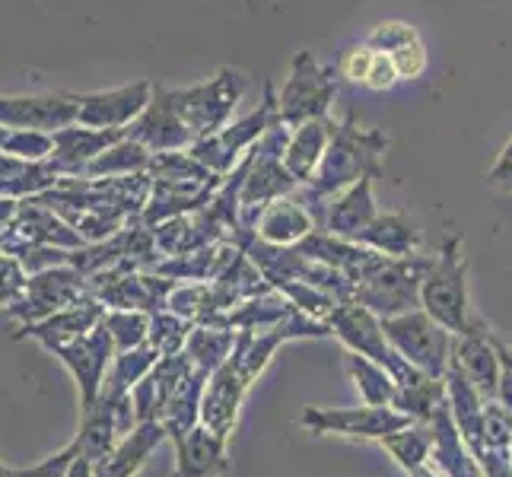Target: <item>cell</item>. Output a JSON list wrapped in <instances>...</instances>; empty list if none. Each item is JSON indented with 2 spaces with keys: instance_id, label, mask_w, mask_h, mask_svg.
Returning a JSON list of instances; mask_svg holds the SVG:
<instances>
[{
  "instance_id": "cell-1",
  "label": "cell",
  "mask_w": 512,
  "mask_h": 477,
  "mask_svg": "<svg viewBox=\"0 0 512 477\" xmlns=\"http://www.w3.org/2000/svg\"><path fill=\"white\" fill-rule=\"evenodd\" d=\"M392 147V137L379 128H363L357 115L344 112V118L334 125L331 144L315 169L312 182L296 191V198L306 204V210L315 217V223H325L328 204L338 198L344 188L360 182L363 175H382V159Z\"/></svg>"
},
{
  "instance_id": "cell-2",
  "label": "cell",
  "mask_w": 512,
  "mask_h": 477,
  "mask_svg": "<svg viewBox=\"0 0 512 477\" xmlns=\"http://www.w3.org/2000/svg\"><path fill=\"white\" fill-rule=\"evenodd\" d=\"M287 137H290V128L277 121V125L249 150V166H245L242 188H239V223H242V233H249V236H255V223L264 207L277 198H287V194L299 191V182L284 166Z\"/></svg>"
},
{
  "instance_id": "cell-3",
  "label": "cell",
  "mask_w": 512,
  "mask_h": 477,
  "mask_svg": "<svg viewBox=\"0 0 512 477\" xmlns=\"http://www.w3.org/2000/svg\"><path fill=\"white\" fill-rule=\"evenodd\" d=\"M420 309L452 334H465L474 322L468 303V261H465V239L446 236L439 245V255L420 287Z\"/></svg>"
},
{
  "instance_id": "cell-4",
  "label": "cell",
  "mask_w": 512,
  "mask_h": 477,
  "mask_svg": "<svg viewBox=\"0 0 512 477\" xmlns=\"http://www.w3.org/2000/svg\"><path fill=\"white\" fill-rule=\"evenodd\" d=\"M249 93V77L242 70L220 67L214 77L194 86H182V90H169V99L175 112L185 121V128L194 134V144L201 137L217 134L233 121L239 102Z\"/></svg>"
},
{
  "instance_id": "cell-5",
  "label": "cell",
  "mask_w": 512,
  "mask_h": 477,
  "mask_svg": "<svg viewBox=\"0 0 512 477\" xmlns=\"http://www.w3.org/2000/svg\"><path fill=\"white\" fill-rule=\"evenodd\" d=\"M334 99H338V70L319 64L312 51H296L287 80L277 90L280 125L299 128L306 121L328 118Z\"/></svg>"
},
{
  "instance_id": "cell-6",
  "label": "cell",
  "mask_w": 512,
  "mask_h": 477,
  "mask_svg": "<svg viewBox=\"0 0 512 477\" xmlns=\"http://www.w3.org/2000/svg\"><path fill=\"white\" fill-rule=\"evenodd\" d=\"M277 121H280L277 90H274V83H264V96L258 102V109H252L249 115H242V118H233L217 134L201 137L198 144L191 147V156L198 159V163H204L210 172L226 175V172H233L239 166V159L249 153L258 140L277 125Z\"/></svg>"
},
{
  "instance_id": "cell-7",
  "label": "cell",
  "mask_w": 512,
  "mask_h": 477,
  "mask_svg": "<svg viewBox=\"0 0 512 477\" xmlns=\"http://www.w3.org/2000/svg\"><path fill=\"white\" fill-rule=\"evenodd\" d=\"M433 258L408 255V258H385L382 268H376L366 280L353 287V303L366 306L379 318H392L401 312L420 309V287L427 277Z\"/></svg>"
},
{
  "instance_id": "cell-8",
  "label": "cell",
  "mask_w": 512,
  "mask_h": 477,
  "mask_svg": "<svg viewBox=\"0 0 512 477\" xmlns=\"http://www.w3.org/2000/svg\"><path fill=\"white\" fill-rule=\"evenodd\" d=\"M385 338L414 369L433 379H443L452 363L455 334L430 318L423 309H411L392 318H382Z\"/></svg>"
},
{
  "instance_id": "cell-9",
  "label": "cell",
  "mask_w": 512,
  "mask_h": 477,
  "mask_svg": "<svg viewBox=\"0 0 512 477\" xmlns=\"http://www.w3.org/2000/svg\"><path fill=\"white\" fill-rule=\"evenodd\" d=\"M328 328L347 350L363 353V357L382 363L388 373L395 376V382H408L420 373V369H414L392 344H388L382 318L376 312H369L366 306L353 303V299L338 303V309H334L328 318Z\"/></svg>"
},
{
  "instance_id": "cell-10",
  "label": "cell",
  "mask_w": 512,
  "mask_h": 477,
  "mask_svg": "<svg viewBox=\"0 0 512 477\" xmlns=\"http://www.w3.org/2000/svg\"><path fill=\"white\" fill-rule=\"evenodd\" d=\"M83 296H90L86 274H80L74 264H58V268L29 274L26 296L20 303H13L7 309V315L16 318L20 328H26V325H35V322H42V318L67 309V306L80 303Z\"/></svg>"
},
{
  "instance_id": "cell-11",
  "label": "cell",
  "mask_w": 512,
  "mask_h": 477,
  "mask_svg": "<svg viewBox=\"0 0 512 477\" xmlns=\"http://www.w3.org/2000/svg\"><path fill=\"white\" fill-rule=\"evenodd\" d=\"M299 423L309 433L319 436H350V439H385L404 427H411V417L395 411L392 404L388 408H373V404H363V408H306Z\"/></svg>"
},
{
  "instance_id": "cell-12",
  "label": "cell",
  "mask_w": 512,
  "mask_h": 477,
  "mask_svg": "<svg viewBox=\"0 0 512 477\" xmlns=\"http://www.w3.org/2000/svg\"><path fill=\"white\" fill-rule=\"evenodd\" d=\"M51 353H55V357L70 369V376H74V382L80 388V408H90V404L99 398L105 373H109V366L115 360V344H112L109 328L99 322L90 334L51 347Z\"/></svg>"
},
{
  "instance_id": "cell-13",
  "label": "cell",
  "mask_w": 512,
  "mask_h": 477,
  "mask_svg": "<svg viewBox=\"0 0 512 477\" xmlns=\"http://www.w3.org/2000/svg\"><path fill=\"white\" fill-rule=\"evenodd\" d=\"M153 83L137 80L118 90H96V93H77V125L86 128H105V131H128L140 112L150 105Z\"/></svg>"
},
{
  "instance_id": "cell-14",
  "label": "cell",
  "mask_w": 512,
  "mask_h": 477,
  "mask_svg": "<svg viewBox=\"0 0 512 477\" xmlns=\"http://www.w3.org/2000/svg\"><path fill=\"white\" fill-rule=\"evenodd\" d=\"M0 125L13 131L32 128L48 134L77 125V93L0 96Z\"/></svg>"
},
{
  "instance_id": "cell-15",
  "label": "cell",
  "mask_w": 512,
  "mask_h": 477,
  "mask_svg": "<svg viewBox=\"0 0 512 477\" xmlns=\"http://www.w3.org/2000/svg\"><path fill=\"white\" fill-rule=\"evenodd\" d=\"M452 363L471 379V385L484 395V401H497V388L503 376V363L493 347V331L484 318L474 315V322L465 334H455Z\"/></svg>"
},
{
  "instance_id": "cell-16",
  "label": "cell",
  "mask_w": 512,
  "mask_h": 477,
  "mask_svg": "<svg viewBox=\"0 0 512 477\" xmlns=\"http://www.w3.org/2000/svg\"><path fill=\"white\" fill-rule=\"evenodd\" d=\"M128 137H134L137 144H144L153 153H166V150H191L194 147V134L185 128V121L175 112V105L169 99V90L160 83H153V96L150 105L134 125L128 128Z\"/></svg>"
},
{
  "instance_id": "cell-17",
  "label": "cell",
  "mask_w": 512,
  "mask_h": 477,
  "mask_svg": "<svg viewBox=\"0 0 512 477\" xmlns=\"http://www.w3.org/2000/svg\"><path fill=\"white\" fill-rule=\"evenodd\" d=\"M249 388H252V382L239 373V369L233 366V360H226L217 373H210L204 398H201V423L204 427L220 433L223 439L233 436L236 423H239L242 398Z\"/></svg>"
},
{
  "instance_id": "cell-18",
  "label": "cell",
  "mask_w": 512,
  "mask_h": 477,
  "mask_svg": "<svg viewBox=\"0 0 512 477\" xmlns=\"http://www.w3.org/2000/svg\"><path fill=\"white\" fill-rule=\"evenodd\" d=\"M102 318H105V306L90 293V296H83L80 303L67 306V309H61L55 315H48V318H42V322H35V325L20 328V331H16V338H32V341H39L45 350H51L58 344L77 341V338H83V334H90L102 322Z\"/></svg>"
},
{
  "instance_id": "cell-19",
  "label": "cell",
  "mask_w": 512,
  "mask_h": 477,
  "mask_svg": "<svg viewBox=\"0 0 512 477\" xmlns=\"http://www.w3.org/2000/svg\"><path fill=\"white\" fill-rule=\"evenodd\" d=\"M373 185H376V175H363L360 182H353L350 188H344L338 198L328 204L322 229H328L331 236L357 242L363 229L373 223L376 214H379Z\"/></svg>"
},
{
  "instance_id": "cell-20",
  "label": "cell",
  "mask_w": 512,
  "mask_h": 477,
  "mask_svg": "<svg viewBox=\"0 0 512 477\" xmlns=\"http://www.w3.org/2000/svg\"><path fill=\"white\" fill-rule=\"evenodd\" d=\"M239 252L242 249L233 239H223V242H210L204 249H194L185 255H169L156 264L153 271L175 280V284H214Z\"/></svg>"
},
{
  "instance_id": "cell-21",
  "label": "cell",
  "mask_w": 512,
  "mask_h": 477,
  "mask_svg": "<svg viewBox=\"0 0 512 477\" xmlns=\"http://www.w3.org/2000/svg\"><path fill=\"white\" fill-rule=\"evenodd\" d=\"M175 443V474L172 477H220L226 471V443L204 423H194Z\"/></svg>"
},
{
  "instance_id": "cell-22",
  "label": "cell",
  "mask_w": 512,
  "mask_h": 477,
  "mask_svg": "<svg viewBox=\"0 0 512 477\" xmlns=\"http://www.w3.org/2000/svg\"><path fill=\"white\" fill-rule=\"evenodd\" d=\"M223 179H214V182H160L153 179V191H150V201L144 207V220L147 226H156L163 220H172V217H182V214H198L210 204V198L217 194Z\"/></svg>"
},
{
  "instance_id": "cell-23",
  "label": "cell",
  "mask_w": 512,
  "mask_h": 477,
  "mask_svg": "<svg viewBox=\"0 0 512 477\" xmlns=\"http://www.w3.org/2000/svg\"><path fill=\"white\" fill-rule=\"evenodd\" d=\"M51 137H55V153H51V159H55V166L64 172V179H67V175H83L86 166H90L99 153H105L112 144H118L121 137H128V131L67 125Z\"/></svg>"
},
{
  "instance_id": "cell-24",
  "label": "cell",
  "mask_w": 512,
  "mask_h": 477,
  "mask_svg": "<svg viewBox=\"0 0 512 477\" xmlns=\"http://www.w3.org/2000/svg\"><path fill=\"white\" fill-rule=\"evenodd\" d=\"M169 439L166 427L160 420H147V423H137V427L118 439V446L102 455L96 462V477H134L140 468H144L147 458L160 449Z\"/></svg>"
},
{
  "instance_id": "cell-25",
  "label": "cell",
  "mask_w": 512,
  "mask_h": 477,
  "mask_svg": "<svg viewBox=\"0 0 512 477\" xmlns=\"http://www.w3.org/2000/svg\"><path fill=\"white\" fill-rule=\"evenodd\" d=\"M315 229H319V223L306 210V204L296 194H287V198H277L261 210L255 223V239L268 245H299Z\"/></svg>"
},
{
  "instance_id": "cell-26",
  "label": "cell",
  "mask_w": 512,
  "mask_h": 477,
  "mask_svg": "<svg viewBox=\"0 0 512 477\" xmlns=\"http://www.w3.org/2000/svg\"><path fill=\"white\" fill-rule=\"evenodd\" d=\"M334 125H338V121L315 118V121H306V125H299V128H290L287 147H284V166L299 182V188L312 182V175H315V169H319L322 156L331 144Z\"/></svg>"
},
{
  "instance_id": "cell-27",
  "label": "cell",
  "mask_w": 512,
  "mask_h": 477,
  "mask_svg": "<svg viewBox=\"0 0 512 477\" xmlns=\"http://www.w3.org/2000/svg\"><path fill=\"white\" fill-rule=\"evenodd\" d=\"M433 455L430 462L436 465V471L443 477H484L478 458L465 446L462 433H458L455 420L449 414V401L439 408V414L433 417Z\"/></svg>"
},
{
  "instance_id": "cell-28",
  "label": "cell",
  "mask_w": 512,
  "mask_h": 477,
  "mask_svg": "<svg viewBox=\"0 0 512 477\" xmlns=\"http://www.w3.org/2000/svg\"><path fill=\"white\" fill-rule=\"evenodd\" d=\"M360 245H369L382 255L392 258H408L420 252V229L414 226V220L401 210H388V214H376V220L369 223L360 239Z\"/></svg>"
},
{
  "instance_id": "cell-29",
  "label": "cell",
  "mask_w": 512,
  "mask_h": 477,
  "mask_svg": "<svg viewBox=\"0 0 512 477\" xmlns=\"http://www.w3.org/2000/svg\"><path fill=\"white\" fill-rule=\"evenodd\" d=\"M443 404H446V379H433L427 373H417L408 382H398L392 398V408L408 414L414 423H433Z\"/></svg>"
},
{
  "instance_id": "cell-30",
  "label": "cell",
  "mask_w": 512,
  "mask_h": 477,
  "mask_svg": "<svg viewBox=\"0 0 512 477\" xmlns=\"http://www.w3.org/2000/svg\"><path fill=\"white\" fill-rule=\"evenodd\" d=\"M344 369H347V376L353 379V385H357V392L363 395L366 404H373V408H388V404H392L398 382L382 363L363 357V353L347 350Z\"/></svg>"
},
{
  "instance_id": "cell-31",
  "label": "cell",
  "mask_w": 512,
  "mask_h": 477,
  "mask_svg": "<svg viewBox=\"0 0 512 477\" xmlns=\"http://www.w3.org/2000/svg\"><path fill=\"white\" fill-rule=\"evenodd\" d=\"M239 331H229V328H217V325H194L188 334V344L185 353L188 360L204 369V373H217V369L233 357V347H236Z\"/></svg>"
},
{
  "instance_id": "cell-32",
  "label": "cell",
  "mask_w": 512,
  "mask_h": 477,
  "mask_svg": "<svg viewBox=\"0 0 512 477\" xmlns=\"http://www.w3.org/2000/svg\"><path fill=\"white\" fill-rule=\"evenodd\" d=\"M153 150L144 144H137L134 137H121L118 144H112L105 153H99L90 166H86V179H121V175L147 172L150 169Z\"/></svg>"
},
{
  "instance_id": "cell-33",
  "label": "cell",
  "mask_w": 512,
  "mask_h": 477,
  "mask_svg": "<svg viewBox=\"0 0 512 477\" xmlns=\"http://www.w3.org/2000/svg\"><path fill=\"white\" fill-rule=\"evenodd\" d=\"M156 363H160V353H156V347H150V344L115 353V360L102 382V395H131V388L144 379Z\"/></svg>"
},
{
  "instance_id": "cell-34",
  "label": "cell",
  "mask_w": 512,
  "mask_h": 477,
  "mask_svg": "<svg viewBox=\"0 0 512 477\" xmlns=\"http://www.w3.org/2000/svg\"><path fill=\"white\" fill-rule=\"evenodd\" d=\"M379 446L395 458V462L404 471H417L423 465H430V455H433V427L430 423H411L392 436L379 439Z\"/></svg>"
},
{
  "instance_id": "cell-35",
  "label": "cell",
  "mask_w": 512,
  "mask_h": 477,
  "mask_svg": "<svg viewBox=\"0 0 512 477\" xmlns=\"http://www.w3.org/2000/svg\"><path fill=\"white\" fill-rule=\"evenodd\" d=\"M150 179L160 182H214L223 175L210 172L204 163L191 156V150H166V153H153L150 159Z\"/></svg>"
},
{
  "instance_id": "cell-36",
  "label": "cell",
  "mask_w": 512,
  "mask_h": 477,
  "mask_svg": "<svg viewBox=\"0 0 512 477\" xmlns=\"http://www.w3.org/2000/svg\"><path fill=\"white\" fill-rule=\"evenodd\" d=\"M102 325L109 328L115 353L134 350L150 338V315L137 309H105Z\"/></svg>"
},
{
  "instance_id": "cell-37",
  "label": "cell",
  "mask_w": 512,
  "mask_h": 477,
  "mask_svg": "<svg viewBox=\"0 0 512 477\" xmlns=\"http://www.w3.org/2000/svg\"><path fill=\"white\" fill-rule=\"evenodd\" d=\"M191 328H194V322H188V318L175 315L172 309H160V312L150 315V338H147V344L156 347L160 357H172V353L185 350Z\"/></svg>"
},
{
  "instance_id": "cell-38",
  "label": "cell",
  "mask_w": 512,
  "mask_h": 477,
  "mask_svg": "<svg viewBox=\"0 0 512 477\" xmlns=\"http://www.w3.org/2000/svg\"><path fill=\"white\" fill-rule=\"evenodd\" d=\"M277 290L290 299L293 309H299L303 315L315 318V322H328L331 312L338 309V299L322 293V290H315V287H309V284H303V280H287V284H280Z\"/></svg>"
},
{
  "instance_id": "cell-39",
  "label": "cell",
  "mask_w": 512,
  "mask_h": 477,
  "mask_svg": "<svg viewBox=\"0 0 512 477\" xmlns=\"http://www.w3.org/2000/svg\"><path fill=\"white\" fill-rule=\"evenodd\" d=\"M4 153L23 159V163H42V159H51V153H55V137L48 131H32V128L10 131Z\"/></svg>"
},
{
  "instance_id": "cell-40",
  "label": "cell",
  "mask_w": 512,
  "mask_h": 477,
  "mask_svg": "<svg viewBox=\"0 0 512 477\" xmlns=\"http://www.w3.org/2000/svg\"><path fill=\"white\" fill-rule=\"evenodd\" d=\"M29 287V271L23 268V261L16 255L0 252V309H10L13 303H20Z\"/></svg>"
},
{
  "instance_id": "cell-41",
  "label": "cell",
  "mask_w": 512,
  "mask_h": 477,
  "mask_svg": "<svg viewBox=\"0 0 512 477\" xmlns=\"http://www.w3.org/2000/svg\"><path fill=\"white\" fill-rule=\"evenodd\" d=\"M388 58H392L395 70L401 80H417L423 77V70H427L430 58H427V45H423V39L417 35V39L398 45L395 51H388Z\"/></svg>"
},
{
  "instance_id": "cell-42",
  "label": "cell",
  "mask_w": 512,
  "mask_h": 477,
  "mask_svg": "<svg viewBox=\"0 0 512 477\" xmlns=\"http://www.w3.org/2000/svg\"><path fill=\"white\" fill-rule=\"evenodd\" d=\"M373 58H376V48H369L366 42L350 45L338 58V77H344L353 86H363L369 77V67H373Z\"/></svg>"
},
{
  "instance_id": "cell-43",
  "label": "cell",
  "mask_w": 512,
  "mask_h": 477,
  "mask_svg": "<svg viewBox=\"0 0 512 477\" xmlns=\"http://www.w3.org/2000/svg\"><path fill=\"white\" fill-rule=\"evenodd\" d=\"M417 29L411 26V23H401V20H385V23H379V26H373V32L366 35V45L369 48H376V51H395L398 45H404V42H411V39H417Z\"/></svg>"
},
{
  "instance_id": "cell-44",
  "label": "cell",
  "mask_w": 512,
  "mask_h": 477,
  "mask_svg": "<svg viewBox=\"0 0 512 477\" xmlns=\"http://www.w3.org/2000/svg\"><path fill=\"white\" fill-rule=\"evenodd\" d=\"M395 83H401V77H398L392 58H388L385 51H376V58H373V67H369V77L363 83V90H369V93H388Z\"/></svg>"
},
{
  "instance_id": "cell-45",
  "label": "cell",
  "mask_w": 512,
  "mask_h": 477,
  "mask_svg": "<svg viewBox=\"0 0 512 477\" xmlns=\"http://www.w3.org/2000/svg\"><path fill=\"white\" fill-rule=\"evenodd\" d=\"M74 455H77V446L70 443L61 452L45 458V462L32 465V468H20V471H16V477H67V468H70V462H74Z\"/></svg>"
},
{
  "instance_id": "cell-46",
  "label": "cell",
  "mask_w": 512,
  "mask_h": 477,
  "mask_svg": "<svg viewBox=\"0 0 512 477\" xmlns=\"http://www.w3.org/2000/svg\"><path fill=\"white\" fill-rule=\"evenodd\" d=\"M487 188L493 191H506L512 194V140L503 147V153L497 156V163H493V169L487 172Z\"/></svg>"
},
{
  "instance_id": "cell-47",
  "label": "cell",
  "mask_w": 512,
  "mask_h": 477,
  "mask_svg": "<svg viewBox=\"0 0 512 477\" xmlns=\"http://www.w3.org/2000/svg\"><path fill=\"white\" fill-rule=\"evenodd\" d=\"M497 401L512 414V366H503V376H500V388H497Z\"/></svg>"
},
{
  "instance_id": "cell-48",
  "label": "cell",
  "mask_w": 512,
  "mask_h": 477,
  "mask_svg": "<svg viewBox=\"0 0 512 477\" xmlns=\"http://www.w3.org/2000/svg\"><path fill=\"white\" fill-rule=\"evenodd\" d=\"M67 477H96V462H90L86 455H74V462L67 468Z\"/></svg>"
},
{
  "instance_id": "cell-49",
  "label": "cell",
  "mask_w": 512,
  "mask_h": 477,
  "mask_svg": "<svg viewBox=\"0 0 512 477\" xmlns=\"http://www.w3.org/2000/svg\"><path fill=\"white\" fill-rule=\"evenodd\" d=\"M493 347H497V357H500V363H503V366H512V350H509V347H506V344L497 338V334H493Z\"/></svg>"
},
{
  "instance_id": "cell-50",
  "label": "cell",
  "mask_w": 512,
  "mask_h": 477,
  "mask_svg": "<svg viewBox=\"0 0 512 477\" xmlns=\"http://www.w3.org/2000/svg\"><path fill=\"white\" fill-rule=\"evenodd\" d=\"M411 477H443L436 468H430V465H423V468H417V471H411Z\"/></svg>"
},
{
  "instance_id": "cell-51",
  "label": "cell",
  "mask_w": 512,
  "mask_h": 477,
  "mask_svg": "<svg viewBox=\"0 0 512 477\" xmlns=\"http://www.w3.org/2000/svg\"><path fill=\"white\" fill-rule=\"evenodd\" d=\"M10 131H13V128H4V125H0V153H4V144H7Z\"/></svg>"
}]
</instances>
